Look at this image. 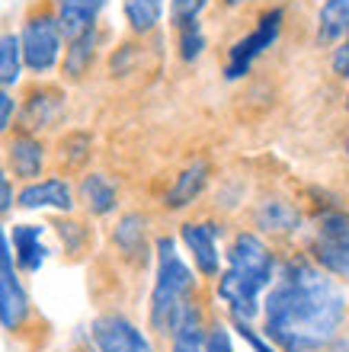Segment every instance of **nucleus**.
Returning <instances> with one entry per match:
<instances>
[{
  "label": "nucleus",
  "mask_w": 349,
  "mask_h": 352,
  "mask_svg": "<svg viewBox=\"0 0 349 352\" xmlns=\"http://www.w3.org/2000/svg\"><path fill=\"white\" fill-rule=\"evenodd\" d=\"M257 330L279 352H324L349 330V288L288 247L263 295Z\"/></svg>",
  "instance_id": "1"
},
{
  "label": "nucleus",
  "mask_w": 349,
  "mask_h": 352,
  "mask_svg": "<svg viewBox=\"0 0 349 352\" xmlns=\"http://www.w3.org/2000/svg\"><path fill=\"white\" fill-rule=\"evenodd\" d=\"M17 129V90L0 87V141Z\"/></svg>",
  "instance_id": "33"
},
{
  "label": "nucleus",
  "mask_w": 349,
  "mask_h": 352,
  "mask_svg": "<svg viewBox=\"0 0 349 352\" xmlns=\"http://www.w3.org/2000/svg\"><path fill=\"white\" fill-rule=\"evenodd\" d=\"M0 160H3V167H7V173L13 176L17 186L32 183V179H39V176H45L52 170V138L13 129L0 141Z\"/></svg>",
  "instance_id": "16"
},
{
  "label": "nucleus",
  "mask_w": 349,
  "mask_h": 352,
  "mask_svg": "<svg viewBox=\"0 0 349 352\" xmlns=\"http://www.w3.org/2000/svg\"><path fill=\"white\" fill-rule=\"evenodd\" d=\"M0 330L13 343H23L29 349H42V343L52 333V324L39 311L26 278L17 269L0 272Z\"/></svg>",
  "instance_id": "11"
},
{
  "label": "nucleus",
  "mask_w": 349,
  "mask_h": 352,
  "mask_svg": "<svg viewBox=\"0 0 349 352\" xmlns=\"http://www.w3.org/2000/svg\"><path fill=\"white\" fill-rule=\"evenodd\" d=\"M7 269H17L13 266V243H10V228L7 221H0V272Z\"/></svg>",
  "instance_id": "34"
},
{
  "label": "nucleus",
  "mask_w": 349,
  "mask_h": 352,
  "mask_svg": "<svg viewBox=\"0 0 349 352\" xmlns=\"http://www.w3.org/2000/svg\"><path fill=\"white\" fill-rule=\"evenodd\" d=\"M10 243H13V266L23 278L39 276L55 256V243L48 234V221H7Z\"/></svg>",
  "instance_id": "20"
},
{
  "label": "nucleus",
  "mask_w": 349,
  "mask_h": 352,
  "mask_svg": "<svg viewBox=\"0 0 349 352\" xmlns=\"http://www.w3.org/2000/svg\"><path fill=\"white\" fill-rule=\"evenodd\" d=\"M209 292L195 269L183 256L173 231L154 234V263H151V285L145 298V327L157 343H164L173 330L176 317L186 311L189 301Z\"/></svg>",
  "instance_id": "3"
},
{
  "label": "nucleus",
  "mask_w": 349,
  "mask_h": 352,
  "mask_svg": "<svg viewBox=\"0 0 349 352\" xmlns=\"http://www.w3.org/2000/svg\"><path fill=\"white\" fill-rule=\"evenodd\" d=\"M205 352H240L237 336L218 311H211L209 327H205Z\"/></svg>",
  "instance_id": "28"
},
{
  "label": "nucleus",
  "mask_w": 349,
  "mask_h": 352,
  "mask_svg": "<svg viewBox=\"0 0 349 352\" xmlns=\"http://www.w3.org/2000/svg\"><path fill=\"white\" fill-rule=\"evenodd\" d=\"M19 55L26 80H45L58 77V65L65 55V32L58 26L55 0H29L17 23Z\"/></svg>",
  "instance_id": "6"
},
{
  "label": "nucleus",
  "mask_w": 349,
  "mask_h": 352,
  "mask_svg": "<svg viewBox=\"0 0 349 352\" xmlns=\"http://www.w3.org/2000/svg\"><path fill=\"white\" fill-rule=\"evenodd\" d=\"M74 195H77V212L96 224H109L125 208L122 179L100 167H90L81 176H74Z\"/></svg>",
  "instance_id": "15"
},
{
  "label": "nucleus",
  "mask_w": 349,
  "mask_h": 352,
  "mask_svg": "<svg viewBox=\"0 0 349 352\" xmlns=\"http://www.w3.org/2000/svg\"><path fill=\"white\" fill-rule=\"evenodd\" d=\"M100 154V141L96 131L83 129V125H67L52 138V170L65 176H81L83 170L93 167V160Z\"/></svg>",
  "instance_id": "21"
},
{
  "label": "nucleus",
  "mask_w": 349,
  "mask_h": 352,
  "mask_svg": "<svg viewBox=\"0 0 349 352\" xmlns=\"http://www.w3.org/2000/svg\"><path fill=\"white\" fill-rule=\"evenodd\" d=\"M112 45V29L100 23L96 29H87L81 36L65 42V55L58 65V80L65 87H83L103 67V58Z\"/></svg>",
  "instance_id": "14"
},
{
  "label": "nucleus",
  "mask_w": 349,
  "mask_h": 352,
  "mask_svg": "<svg viewBox=\"0 0 349 352\" xmlns=\"http://www.w3.org/2000/svg\"><path fill=\"white\" fill-rule=\"evenodd\" d=\"M253 3H260V0H215V7H218L221 13H244V10H250Z\"/></svg>",
  "instance_id": "35"
},
{
  "label": "nucleus",
  "mask_w": 349,
  "mask_h": 352,
  "mask_svg": "<svg viewBox=\"0 0 349 352\" xmlns=\"http://www.w3.org/2000/svg\"><path fill=\"white\" fill-rule=\"evenodd\" d=\"M211 186H215V164L205 154H195L164 186V192H160V212L176 214V218L195 212L205 195L211 192Z\"/></svg>",
  "instance_id": "13"
},
{
  "label": "nucleus",
  "mask_w": 349,
  "mask_h": 352,
  "mask_svg": "<svg viewBox=\"0 0 349 352\" xmlns=\"http://www.w3.org/2000/svg\"><path fill=\"white\" fill-rule=\"evenodd\" d=\"M346 205H349V192H346Z\"/></svg>",
  "instance_id": "38"
},
{
  "label": "nucleus",
  "mask_w": 349,
  "mask_h": 352,
  "mask_svg": "<svg viewBox=\"0 0 349 352\" xmlns=\"http://www.w3.org/2000/svg\"><path fill=\"white\" fill-rule=\"evenodd\" d=\"M48 234L55 243V256H61L65 263H90L103 247L100 224L81 212L55 214L48 221Z\"/></svg>",
  "instance_id": "19"
},
{
  "label": "nucleus",
  "mask_w": 349,
  "mask_h": 352,
  "mask_svg": "<svg viewBox=\"0 0 349 352\" xmlns=\"http://www.w3.org/2000/svg\"><path fill=\"white\" fill-rule=\"evenodd\" d=\"M65 352H96L93 349V343H90V336H87V330H83V333H77L71 340V346H67Z\"/></svg>",
  "instance_id": "36"
},
{
  "label": "nucleus",
  "mask_w": 349,
  "mask_h": 352,
  "mask_svg": "<svg viewBox=\"0 0 349 352\" xmlns=\"http://www.w3.org/2000/svg\"><path fill=\"white\" fill-rule=\"evenodd\" d=\"M26 80L23 71V55H19V38L13 23H0V87L3 90H19Z\"/></svg>",
  "instance_id": "27"
},
{
  "label": "nucleus",
  "mask_w": 349,
  "mask_h": 352,
  "mask_svg": "<svg viewBox=\"0 0 349 352\" xmlns=\"http://www.w3.org/2000/svg\"><path fill=\"white\" fill-rule=\"evenodd\" d=\"M145 3H154V7H164L167 10V0H145Z\"/></svg>",
  "instance_id": "37"
},
{
  "label": "nucleus",
  "mask_w": 349,
  "mask_h": 352,
  "mask_svg": "<svg viewBox=\"0 0 349 352\" xmlns=\"http://www.w3.org/2000/svg\"><path fill=\"white\" fill-rule=\"evenodd\" d=\"M87 336L96 352H160V343L147 333V327L119 305L103 307L87 327Z\"/></svg>",
  "instance_id": "12"
},
{
  "label": "nucleus",
  "mask_w": 349,
  "mask_h": 352,
  "mask_svg": "<svg viewBox=\"0 0 349 352\" xmlns=\"http://www.w3.org/2000/svg\"><path fill=\"white\" fill-rule=\"evenodd\" d=\"M160 45H164V32H157L151 38L125 36L109 45V52L103 58V71L112 84H129L135 77L147 74L151 65H160V58H164Z\"/></svg>",
  "instance_id": "18"
},
{
  "label": "nucleus",
  "mask_w": 349,
  "mask_h": 352,
  "mask_svg": "<svg viewBox=\"0 0 349 352\" xmlns=\"http://www.w3.org/2000/svg\"><path fill=\"white\" fill-rule=\"evenodd\" d=\"M279 250L273 241L234 221L224 241V266L209 285L211 307L228 324H257L260 305L279 269Z\"/></svg>",
  "instance_id": "2"
},
{
  "label": "nucleus",
  "mask_w": 349,
  "mask_h": 352,
  "mask_svg": "<svg viewBox=\"0 0 349 352\" xmlns=\"http://www.w3.org/2000/svg\"><path fill=\"white\" fill-rule=\"evenodd\" d=\"M285 26H288V3L285 0H273L257 10V16L250 19V26L234 36L224 45L221 55V80L224 84H244L257 65L282 42Z\"/></svg>",
  "instance_id": "5"
},
{
  "label": "nucleus",
  "mask_w": 349,
  "mask_h": 352,
  "mask_svg": "<svg viewBox=\"0 0 349 352\" xmlns=\"http://www.w3.org/2000/svg\"><path fill=\"white\" fill-rule=\"evenodd\" d=\"M240 224L273 241L279 250H288L298 247L308 231V208L298 192H288L282 186H266L250 195V202L240 212Z\"/></svg>",
  "instance_id": "7"
},
{
  "label": "nucleus",
  "mask_w": 349,
  "mask_h": 352,
  "mask_svg": "<svg viewBox=\"0 0 349 352\" xmlns=\"http://www.w3.org/2000/svg\"><path fill=\"white\" fill-rule=\"evenodd\" d=\"M71 116V87H65L58 77L45 80H23L17 90V129L55 138L67 129Z\"/></svg>",
  "instance_id": "10"
},
{
  "label": "nucleus",
  "mask_w": 349,
  "mask_h": 352,
  "mask_svg": "<svg viewBox=\"0 0 349 352\" xmlns=\"http://www.w3.org/2000/svg\"><path fill=\"white\" fill-rule=\"evenodd\" d=\"M231 330H234V336H237V343L247 346V352H279L269 340L260 336L257 324H231Z\"/></svg>",
  "instance_id": "31"
},
{
  "label": "nucleus",
  "mask_w": 349,
  "mask_h": 352,
  "mask_svg": "<svg viewBox=\"0 0 349 352\" xmlns=\"http://www.w3.org/2000/svg\"><path fill=\"white\" fill-rule=\"evenodd\" d=\"M349 36V0H321L311 16V45L330 52Z\"/></svg>",
  "instance_id": "23"
},
{
  "label": "nucleus",
  "mask_w": 349,
  "mask_h": 352,
  "mask_svg": "<svg viewBox=\"0 0 349 352\" xmlns=\"http://www.w3.org/2000/svg\"><path fill=\"white\" fill-rule=\"evenodd\" d=\"M157 218L147 208H122L106 231V253L125 276H145L154 263Z\"/></svg>",
  "instance_id": "9"
},
{
  "label": "nucleus",
  "mask_w": 349,
  "mask_h": 352,
  "mask_svg": "<svg viewBox=\"0 0 349 352\" xmlns=\"http://www.w3.org/2000/svg\"><path fill=\"white\" fill-rule=\"evenodd\" d=\"M17 212L23 214H71L77 212L74 179L58 170H48L32 183L17 186Z\"/></svg>",
  "instance_id": "17"
},
{
  "label": "nucleus",
  "mask_w": 349,
  "mask_h": 352,
  "mask_svg": "<svg viewBox=\"0 0 349 352\" xmlns=\"http://www.w3.org/2000/svg\"><path fill=\"white\" fill-rule=\"evenodd\" d=\"M215 0H167V26H176L183 19H202Z\"/></svg>",
  "instance_id": "29"
},
{
  "label": "nucleus",
  "mask_w": 349,
  "mask_h": 352,
  "mask_svg": "<svg viewBox=\"0 0 349 352\" xmlns=\"http://www.w3.org/2000/svg\"><path fill=\"white\" fill-rule=\"evenodd\" d=\"M308 208V231H304L298 250L321 266L324 272L349 288V205L346 195L327 192L317 186H308L302 195Z\"/></svg>",
  "instance_id": "4"
},
{
  "label": "nucleus",
  "mask_w": 349,
  "mask_h": 352,
  "mask_svg": "<svg viewBox=\"0 0 349 352\" xmlns=\"http://www.w3.org/2000/svg\"><path fill=\"white\" fill-rule=\"evenodd\" d=\"M327 74L337 84H349V36L327 52Z\"/></svg>",
  "instance_id": "30"
},
{
  "label": "nucleus",
  "mask_w": 349,
  "mask_h": 352,
  "mask_svg": "<svg viewBox=\"0 0 349 352\" xmlns=\"http://www.w3.org/2000/svg\"><path fill=\"white\" fill-rule=\"evenodd\" d=\"M211 311L215 307H211L209 292L202 298L189 301L183 314L176 317L170 336L164 340L167 352H205V327H209Z\"/></svg>",
  "instance_id": "22"
},
{
  "label": "nucleus",
  "mask_w": 349,
  "mask_h": 352,
  "mask_svg": "<svg viewBox=\"0 0 349 352\" xmlns=\"http://www.w3.org/2000/svg\"><path fill=\"white\" fill-rule=\"evenodd\" d=\"M122 23L125 32L135 38H151L157 32H164L167 23V10L145 3V0H122Z\"/></svg>",
  "instance_id": "26"
},
{
  "label": "nucleus",
  "mask_w": 349,
  "mask_h": 352,
  "mask_svg": "<svg viewBox=\"0 0 349 352\" xmlns=\"http://www.w3.org/2000/svg\"><path fill=\"white\" fill-rule=\"evenodd\" d=\"M109 7V0H55V16L65 38H74L96 29L103 23V13Z\"/></svg>",
  "instance_id": "24"
},
{
  "label": "nucleus",
  "mask_w": 349,
  "mask_h": 352,
  "mask_svg": "<svg viewBox=\"0 0 349 352\" xmlns=\"http://www.w3.org/2000/svg\"><path fill=\"white\" fill-rule=\"evenodd\" d=\"M13 212H17V183L0 160V221H10Z\"/></svg>",
  "instance_id": "32"
},
{
  "label": "nucleus",
  "mask_w": 349,
  "mask_h": 352,
  "mask_svg": "<svg viewBox=\"0 0 349 352\" xmlns=\"http://www.w3.org/2000/svg\"><path fill=\"white\" fill-rule=\"evenodd\" d=\"M170 32H173V58L183 67H195L209 55L211 38L205 29V19H183V23L170 26Z\"/></svg>",
  "instance_id": "25"
},
{
  "label": "nucleus",
  "mask_w": 349,
  "mask_h": 352,
  "mask_svg": "<svg viewBox=\"0 0 349 352\" xmlns=\"http://www.w3.org/2000/svg\"><path fill=\"white\" fill-rule=\"evenodd\" d=\"M231 218L215 212H189L183 214L173 228V237L180 243L183 256L189 266L195 269V276L202 278L205 285H211L218 278L221 266H224V241L231 231Z\"/></svg>",
  "instance_id": "8"
}]
</instances>
